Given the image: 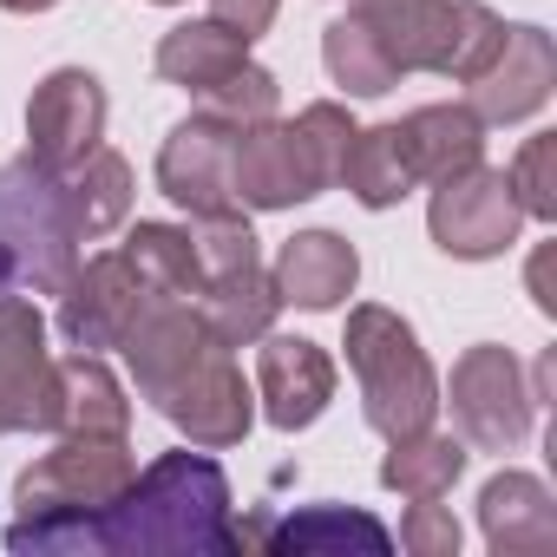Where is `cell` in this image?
Wrapping results in <instances>:
<instances>
[{"label": "cell", "mask_w": 557, "mask_h": 557, "mask_svg": "<svg viewBox=\"0 0 557 557\" xmlns=\"http://www.w3.org/2000/svg\"><path fill=\"white\" fill-rule=\"evenodd\" d=\"M34 557H236V518H230V479L210 453H158L132 485L73 524H53L27 544Z\"/></svg>", "instance_id": "obj_1"}, {"label": "cell", "mask_w": 557, "mask_h": 557, "mask_svg": "<svg viewBox=\"0 0 557 557\" xmlns=\"http://www.w3.org/2000/svg\"><path fill=\"white\" fill-rule=\"evenodd\" d=\"M342 348H348V368H355V387H361V420L381 440L433 426L440 374H433V361H426V348H420L407 315H394L381 302H361V309H348Z\"/></svg>", "instance_id": "obj_2"}, {"label": "cell", "mask_w": 557, "mask_h": 557, "mask_svg": "<svg viewBox=\"0 0 557 557\" xmlns=\"http://www.w3.org/2000/svg\"><path fill=\"white\" fill-rule=\"evenodd\" d=\"M138 459L125 446V433H66L53 453H40L21 479H14V531H8V550L27 557V544L53 524H73V518H92L106 511L125 485H132Z\"/></svg>", "instance_id": "obj_3"}, {"label": "cell", "mask_w": 557, "mask_h": 557, "mask_svg": "<svg viewBox=\"0 0 557 557\" xmlns=\"http://www.w3.org/2000/svg\"><path fill=\"white\" fill-rule=\"evenodd\" d=\"M79 262V236L60 203V177L34 158L0 164V296H60Z\"/></svg>", "instance_id": "obj_4"}, {"label": "cell", "mask_w": 557, "mask_h": 557, "mask_svg": "<svg viewBox=\"0 0 557 557\" xmlns=\"http://www.w3.org/2000/svg\"><path fill=\"white\" fill-rule=\"evenodd\" d=\"M440 407H453V433L472 453H518L531 440V413H537L518 355L498 348V342H479L453 361V381H446Z\"/></svg>", "instance_id": "obj_5"}, {"label": "cell", "mask_w": 557, "mask_h": 557, "mask_svg": "<svg viewBox=\"0 0 557 557\" xmlns=\"http://www.w3.org/2000/svg\"><path fill=\"white\" fill-rule=\"evenodd\" d=\"M426 230H433V243L453 262H492V256H505L518 243V230H524V203L511 190V171L472 164V171L433 184Z\"/></svg>", "instance_id": "obj_6"}, {"label": "cell", "mask_w": 557, "mask_h": 557, "mask_svg": "<svg viewBox=\"0 0 557 557\" xmlns=\"http://www.w3.org/2000/svg\"><path fill=\"white\" fill-rule=\"evenodd\" d=\"M0 433H60V361L27 296H0Z\"/></svg>", "instance_id": "obj_7"}, {"label": "cell", "mask_w": 557, "mask_h": 557, "mask_svg": "<svg viewBox=\"0 0 557 557\" xmlns=\"http://www.w3.org/2000/svg\"><path fill=\"white\" fill-rule=\"evenodd\" d=\"M223 342H216V329L203 322V309L190 302V296H164V302H145V315L125 329V342H119V355H125V368H132V387L158 407L184 374H197L210 355H216Z\"/></svg>", "instance_id": "obj_8"}, {"label": "cell", "mask_w": 557, "mask_h": 557, "mask_svg": "<svg viewBox=\"0 0 557 557\" xmlns=\"http://www.w3.org/2000/svg\"><path fill=\"white\" fill-rule=\"evenodd\" d=\"M106 138V86L86 66H53L27 99V158L40 171H73Z\"/></svg>", "instance_id": "obj_9"}, {"label": "cell", "mask_w": 557, "mask_h": 557, "mask_svg": "<svg viewBox=\"0 0 557 557\" xmlns=\"http://www.w3.org/2000/svg\"><path fill=\"white\" fill-rule=\"evenodd\" d=\"M145 302H158V296L138 283V269L119 249L86 256V262H73L66 289H60V335L86 355H106L125 342V329L145 315Z\"/></svg>", "instance_id": "obj_10"}, {"label": "cell", "mask_w": 557, "mask_h": 557, "mask_svg": "<svg viewBox=\"0 0 557 557\" xmlns=\"http://www.w3.org/2000/svg\"><path fill=\"white\" fill-rule=\"evenodd\" d=\"M230 145H236V125L216 119V112H190L184 125H171V138L158 145V190L190 210V216H223V210H243L236 190H230Z\"/></svg>", "instance_id": "obj_11"}, {"label": "cell", "mask_w": 557, "mask_h": 557, "mask_svg": "<svg viewBox=\"0 0 557 557\" xmlns=\"http://www.w3.org/2000/svg\"><path fill=\"white\" fill-rule=\"evenodd\" d=\"M472 86V119L479 125H518L531 112H544L550 86H557V47L544 27H505L498 53L466 79Z\"/></svg>", "instance_id": "obj_12"}, {"label": "cell", "mask_w": 557, "mask_h": 557, "mask_svg": "<svg viewBox=\"0 0 557 557\" xmlns=\"http://www.w3.org/2000/svg\"><path fill=\"white\" fill-rule=\"evenodd\" d=\"M158 413L203 453H223V446H243L249 440V420H256V387L243 381V368L230 361V348H216L197 374H184Z\"/></svg>", "instance_id": "obj_13"}, {"label": "cell", "mask_w": 557, "mask_h": 557, "mask_svg": "<svg viewBox=\"0 0 557 557\" xmlns=\"http://www.w3.org/2000/svg\"><path fill=\"white\" fill-rule=\"evenodd\" d=\"M256 400L269 413V426L302 433L329 413L335 400V361L322 342L309 335H262L256 348Z\"/></svg>", "instance_id": "obj_14"}, {"label": "cell", "mask_w": 557, "mask_h": 557, "mask_svg": "<svg viewBox=\"0 0 557 557\" xmlns=\"http://www.w3.org/2000/svg\"><path fill=\"white\" fill-rule=\"evenodd\" d=\"M230 190L236 203L249 210H296L315 190L309 164H302V145L289 125H275V119H256V125H236V145H230Z\"/></svg>", "instance_id": "obj_15"}, {"label": "cell", "mask_w": 557, "mask_h": 557, "mask_svg": "<svg viewBox=\"0 0 557 557\" xmlns=\"http://www.w3.org/2000/svg\"><path fill=\"white\" fill-rule=\"evenodd\" d=\"M269 283H275V296H283V302H296V309H309V315H329V309H342V302L355 296L361 256H355V243L335 236V230H296V236L283 243V256H275Z\"/></svg>", "instance_id": "obj_16"}, {"label": "cell", "mask_w": 557, "mask_h": 557, "mask_svg": "<svg viewBox=\"0 0 557 557\" xmlns=\"http://www.w3.org/2000/svg\"><path fill=\"white\" fill-rule=\"evenodd\" d=\"M243 550H275V557H315V550H394V531L368 511H348V505H309V511H289V518H249L236 524Z\"/></svg>", "instance_id": "obj_17"}, {"label": "cell", "mask_w": 557, "mask_h": 557, "mask_svg": "<svg viewBox=\"0 0 557 557\" xmlns=\"http://www.w3.org/2000/svg\"><path fill=\"white\" fill-rule=\"evenodd\" d=\"M479 531L498 557H544L557 550V505L537 472H492L479 492Z\"/></svg>", "instance_id": "obj_18"}, {"label": "cell", "mask_w": 557, "mask_h": 557, "mask_svg": "<svg viewBox=\"0 0 557 557\" xmlns=\"http://www.w3.org/2000/svg\"><path fill=\"white\" fill-rule=\"evenodd\" d=\"M505 40V21L485 8V0H433L426 8V27H420V73H440V79H472Z\"/></svg>", "instance_id": "obj_19"}, {"label": "cell", "mask_w": 557, "mask_h": 557, "mask_svg": "<svg viewBox=\"0 0 557 557\" xmlns=\"http://www.w3.org/2000/svg\"><path fill=\"white\" fill-rule=\"evenodd\" d=\"M60 203H66V223H73L79 243H99V236L125 230L132 223V164L112 145L86 151L73 171H60Z\"/></svg>", "instance_id": "obj_20"}, {"label": "cell", "mask_w": 557, "mask_h": 557, "mask_svg": "<svg viewBox=\"0 0 557 557\" xmlns=\"http://www.w3.org/2000/svg\"><path fill=\"white\" fill-rule=\"evenodd\" d=\"M400 145H407L420 184H446V177L485 164V125L472 119V106H420V112H407Z\"/></svg>", "instance_id": "obj_21"}, {"label": "cell", "mask_w": 557, "mask_h": 557, "mask_svg": "<svg viewBox=\"0 0 557 557\" xmlns=\"http://www.w3.org/2000/svg\"><path fill=\"white\" fill-rule=\"evenodd\" d=\"M322 66H329V79L348 92V99H387L407 73H400V60H394V47H387V34L361 14V8H348L342 21H329V34H322Z\"/></svg>", "instance_id": "obj_22"}, {"label": "cell", "mask_w": 557, "mask_h": 557, "mask_svg": "<svg viewBox=\"0 0 557 557\" xmlns=\"http://www.w3.org/2000/svg\"><path fill=\"white\" fill-rule=\"evenodd\" d=\"M249 60V40H236L230 27H216V21H184V27H171L164 40H158V79H171V86H184V92H210V86H223L236 66Z\"/></svg>", "instance_id": "obj_23"}, {"label": "cell", "mask_w": 557, "mask_h": 557, "mask_svg": "<svg viewBox=\"0 0 557 557\" xmlns=\"http://www.w3.org/2000/svg\"><path fill=\"white\" fill-rule=\"evenodd\" d=\"M60 433H132V400L119 374L86 348L60 361Z\"/></svg>", "instance_id": "obj_24"}, {"label": "cell", "mask_w": 557, "mask_h": 557, "mask_svg": "<svg viewBox=\"0 0 557 557\" xmlns=\"http://www.w3.org/2000/svg\"><path fill=\"white\" fill-rule=\"evenodd\" d=\"M197 296H203L197 309H203V322L216 329L223 348L262 342V335L275 329V309H283V296H275V283H269L262 262H256V269H236V275H216V283H203Z\"/></svg>", "instance_id": "obj_25"}, {"label": "cell", "mask_w": 557, "mask_h": 557, "mask_svg": "<svg viewBox=\"0 0 557 557\" xmlns=\"http://www.w3.org/2000/svg\"><path fill=\"white\" fill-rule=\"evenodd\" d=\"M466 472V440L459 433H400L387 440V459H381V485L400 492V498H446Z\"/></svg>", "instance_id": "obj_26"}, {"label": "cell", "mask_w": 557, "mask_h": 557, "mask_svg": "<svg viewBox=\"0 0 557 557\" xmlns=\"http://www.w3.org/2000/svg\"><path fill=\"white\" fill-rule=\"evenodd\" d=\"M342 184L355 190L361 210H394V203L420 184V177H413V158H407V145H400V125H368V132H355L348 164H342Z\"/></svg>", "instance_id": "obj_27"}, {"label": "cell", "mask_w": 557, "mask_h": 557, "mask_svg": "<svg viewBox=\"0 0 557 557\" xmlns=\"http://www.w3.org/2000/svg\"><path fill=\"white\" fill-rule=\"evenodd\" d=\"M119 256L138 269V283H145L158 302H164V296H197V289H203L197 243H190V230H177V223H132Z\"/></svg>", "instance_id": "obj_28"}, {"label": "cell", "mask_w": 557, "mask_h": 557, "mask_svg": "<svg viewBox=\"0 0 557 557\" xmlns=\"http://www.w3.org/2000/svg\"><path fill=\"white\" fill-rule=\"evenodd\" d=\"M296 132V145H302V164H309V177H315V190H335L342 184V164H348V145H355V119H348V106H335V99H315V106H302V119L289 125Z\"/></svg>", "instance_id": "obj_29"}, {"label": "cell", "mask_w": 557, "mask_h": 557, "mask_svg": "<svg viewBox=\"0 0 557 557\" xmlns=\"http://www.w3.org/2000/svg\"><path fill=\"white\" fill-rule=\"evenodd\" d=\"M197 243V269H203V283H216V275H236V269H256V230L243 210H223V216H197L190 230Z\"/></svg>", "instance_id": "obj_30"}, {"label": "cell", "mask_w": 557, "mask_h": 557, "mask_svg": "<svg viewBox=\"0 0 557 557\" xmlns=\"http://www.w3.org/2000/svg\"><path fill=\"white\" fill-rule=\"evenodd\" d=\"M275 99H283L275 73L256 66V60H243L223 86L203 92V112H216V119H230V125H256V119H275Z\"/></svg>", "instance_id": "obj_31"}, {"label": "cell", "mask_w": 557, "mask_h": 557, "mask_svg": "<svg viewBox=\"0 0 557 557\" xmlns=\"http://www.w3.org/2000/svg\"><path fill=\"white\" fill-rule=\"evenodd\" d=\"M511 190H518L524 216L557 223V132L524 138V151H518V164H511Z\"/></svg>", "instance_id": "obj_32"}, {"label": "cell", "mask_w": 557, "mask_h": 557, "mask_svg": "<svg viewBox=\"0 0 557 557\" xmlns=\"http://www.w3.org/2000/svg\"><path fill=\"white\" fill-rule=\"evenodd\" d=\"M459 544H466L459 518L440 498H413V511L400 518V550H413V557H459Z\"/></svg>", "instance_id": "obj_33"}, {"label": "cell", "mask_w": 557, "mask_h": 557, "mask_svg": "<svg viewBox=\"0 0 557 557\" xmlns=\"http://www.w3.org/2000/svg\"><path fill=\"white\" fill-rule=\"evenodd\" d=\"M275 8H283V0H210V21L230 27L236 40H262L275 27Z\"/></svg>", "instance_id": "obj_34"}, {"label": "cell", "mask_w": 557, "mask_h": 557, "mask_svg": "<svg viewBox=\"0 0 557 557\" xmlns=\"http://www.w3.org/2000/svg\"><path fill=\"white\" fill-rule=\"evenodd\" d=\"M0 8H8V14H53L60 0H0Z\"/></svg>", "instance_id": "obj_35"}, {"label": "cell", "mask_w": 557, "mask_h": 557, "mask_svg": "<svg viewBox=\"0 0 557 557\" xmlns=\"http://www.w3.org/2000/svg\"><path fill=\"white\" fill-rule=\"evenodd\" d=\"M355 8H407V0H355Z\"/></svg>", "instance_id": "obj_36"}, {"label": "cell", "mask_w": 557, "mask_h": 557, "mask_svg": "<svg viewBox=\"0 0 557 557\" xmlns=\"http://www.w3.org/2000/svg\"><path fill=\"white\" fill-rule=\"evenodd\" d=\"M151 8H177V0H151Z\"/></svg>", "instance_id": "obj_37"}]
</instances>
